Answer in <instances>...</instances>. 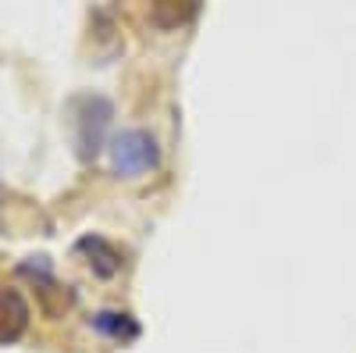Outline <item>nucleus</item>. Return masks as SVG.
<instances>
[{"instance_id":"nucleus-4","label":"nucleus","mask_w":356,"mask_h":353,"mask_svg":"<svg viewBox=\"0 0 356 353\" xmlns=\"http://www.w3.org/2000/svg\"><path fill=\"white\" fill-rule=\"evenodd\" d=\"M79 250L89 253V268H93L100 279H111L118 268H122V257H118V250L100 240V235H86V240H79Z\"/></svg>"},{"instance_id":"nucleus-3","label":"nucleus","mask_w":356,"mask_h":353,"mask_svg":"<svg viewBox=\"0 0 356 353\" xmlns=\"http://www.w3.org/2000/svg\"><path fill=\"white\" fill-rule=\"evenodd\" d=\"M29 329V307L22 300V292L0 289V346L15 343Z\"/></svg>"},{"instance_id":"nucleus-2","label":"nucleus","mask_w":356,"mask_h":353,"mask_svg":"<svg viewBox=\"0 0 356 353\" xmlns=\"http://www.w3.org/2000/svg\"><path fill=\"white\" fill-rule=\"evenodd\" d=\"M79 107H82L79 111V150H82V157H89V154L100 150L104 129L111 125V114L114 111H111V104L104 97H86Z\"/></svg>"},{"instance_id":"nucleus-6","label":"nucleus","mask_w":356,"mask_h":353,"mask_svg":"<svg viewBox=\"0 0 356 353\" xmlns=\"http://www.w3.org/2000/svg\"><path fill=\"white\" fill-rule=\"evenodd\" d=\"M196 15V4H182V8H178V4H157L154 11H150V18L157 22V25H182V22H189Z\"/></svg>"},{"instance_id":"nucleus-1","label":"nucleus","mask_w":356,"mask_h":353,"mask_svg":"<svg viewBox=\"0 0 356 353\" xmlns=\"http://www.w3.org/2000/svg\"><path fill=\"white\" fill-rule=\"evenodd\" d=\"M107 154H111L114 175H122V179H139V175L154 171L161 164V146H157V139L146 129L118 132L111 139V146H107Z\"/></svg>"},{"instance_id":"nucleus-5","label":"nucleus","mask_w":356,"mask_h":353,"mask_svg":"<svg viewBox=\"0 0 356 353\" xmlns=\"http://www.w3.org/2000/svg\"><path fill=\"white\" fill-rule=\"evenodd\" d=\"M89 325H93L100 336H111V339H136L139 336L136 317L125 314V311H97L93 317H89Z\"/></svg>"}]
</instances>
